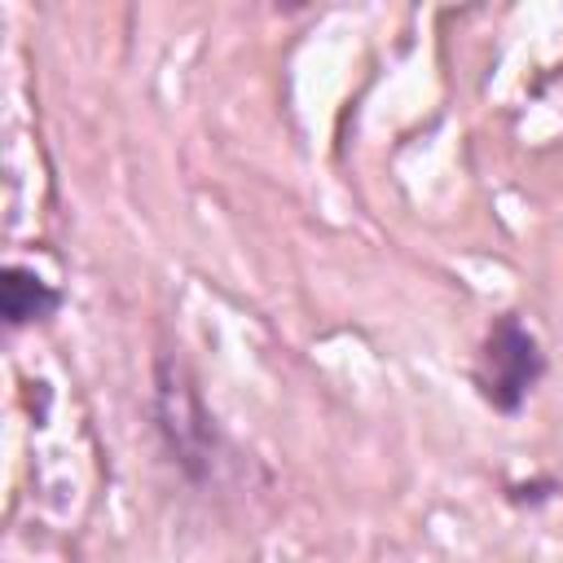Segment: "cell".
<instances>
[{
	"label": "cell",
	"instance_id": "cell-1",
	"mask_svg": "<svg viewBox=\"0 0 563 563\" xmlns=\"http://www.w3.org/2000/svg\"><path fill=\"white\" fill-rule=\"evenodd\" d=\"M150 422L154 435L163 444V457L172 462V471L194 484L207 488L220 479L229 440L202 396V378L194 374V365L180 352H158L154 369H150Z\"/></svg>",
	"mask_w": 563,
	"mask_h": 563
},
{
	"label": "cell",
	"instance_id": "cell-2",
	"mask_svg": "<svg viewBox=\"0 0 563 563\" xmlns=\"http://www.w3.org/2000/svg\"><path fill=\"white\" fill-rule=\"evenodd\" d=\"M545 369H550V356L537 330L519 312H497L479 334V347L471 361V387L493 413L515 418L537 391V383L545 378Z\"/></svg>",
	"mask_w": 563,
	"mask_h": 563
},
{
	"label": "cell",
	"instance_id": "cell-3",
	"mask_svg": "<svg viewBox=\"0 0 563 563\" xmlns=\"http://www.w3.org/2000/svg\"><path fill=\"white\" fill-rule=\"evenodd\" d=\"M62 303H66V295L48 277H40L31 264H22V260L4 264V273H0V317H4L9 334L44 325L48 317L62 312Z\"/></svg>",
	"mask_w": 563,
	"mask_h": 563
},
{
	"label": "cell",
	"instance_id": "cell-4",
	"mask_svg": "<svg viewBox=\"0 0 563 563\" xmlns=\"http://www.w3.org/2000/svg\"><path fill=\"white\" fill-rule=\"evenodd\" d=\"M554 493H559L554 479H532V484H510V488H506V497H510L515 506H541V501H550Z\"/></svg>",
	"mask_w": 563,
	"mask_h": 563
}]
</instances>
